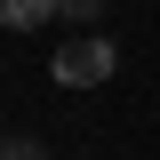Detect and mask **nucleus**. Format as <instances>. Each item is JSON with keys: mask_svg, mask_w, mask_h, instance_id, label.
I'll return each mask as SVG.
<instances>
[{"mask_svg": "<svg viewBox=\"0 0 160 160\" xmlns=\"http://www.w3.org/2000/svg\"><path fill=\"white\" fill-rule=\"evenodd\" d=\"M112 64H120V48H112V40L72 32L56 56H48V72H56V88H104V80H112Z\"/></svg>", "mask_w": 160, "mask_h": 160, "instance_id": "nucleus-1", "label": "nucleus"}, {"mask_svg": "<svg viewBox=\"0 0 160 160\" xmlns=\"http://www.w3.org/2000/svg\"><path fill=\"white\" fill-rule=\"evenodd\" d=\"M0 24L8 32H40V24H56V0H0Z\"/></svg>", "mask_w": 160, "mask_h": 160, "instance_id": "nucleus-2", "label": "nucleus"}, {"mask_svg": "<svg viewBox=\"0 0 160 160\" xmlns=\"http://www.w3.org/2000/svg\"><path fill=\"white\" fill-rule=\"evenodd\" d=\"M56 16H64V24H96V16H104V0H56Z\"/></svg>", "mask_w": 160, "mask_h": 160, "instance_id": "nucleus-3", "label": "nucleus"}, {"mask_svg": "<svg viewBox=\"0 0 160 160\" xmlns=\"http://www.w3.org/2000/svg\"><path fill=\"white\" fill-rule=\"evenodd\" d=\"M0 160H48V152H40L32 136H0Z\"/></svg>", "mask_w": 160, "mask_h": 160, "instance_id": "nucleus-4", "label": "nucleus"}]
</instances>
